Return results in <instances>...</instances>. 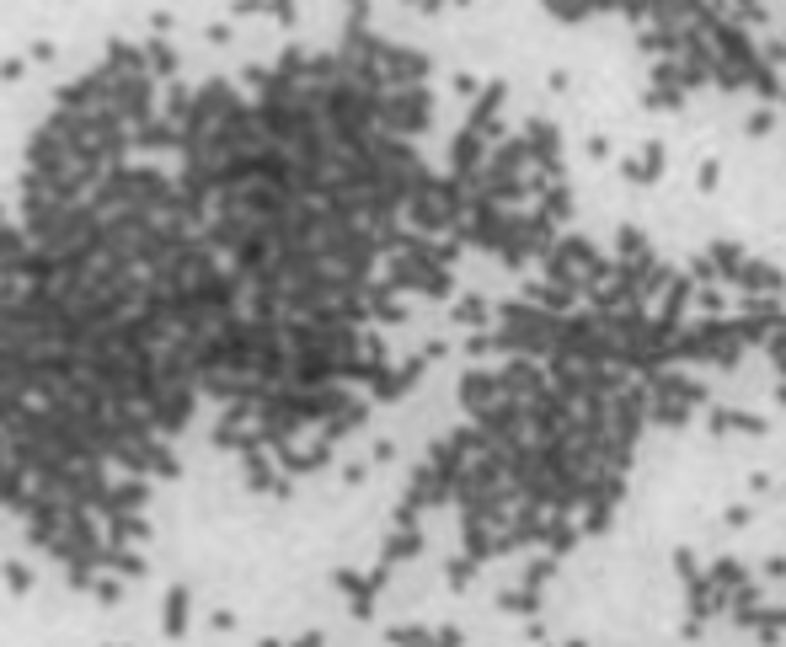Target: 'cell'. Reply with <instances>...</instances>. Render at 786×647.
Instances as JSON below:
<instances>
[{
	"label": "cell",
	"mask_w": 786,
	"mask_h": 647,
	"mask_svg": "<svg viewBox=\"0 0 786 647\" xmlns=\"http://www.w3.org/2000/svg\"><path fill=\"white\" fill-rule=\"evenodd\" d=\"M145 503H150V482H145V476H118V482L107 487V498L97 503V514H113V508H118V514H140Z\"/></svg>",
	"instance_id": "1"
},
{
	"label": "cell",
	"mask_w": 786,
	"mask_h": 647,
	"mask_svg": "<svg viewBox=\"0 0 786 647\" xmlns=\"http://www.w3.org/2000/svg\"><path fill=\"white\" fill-rule=\"evenodd\" d=\"M134 150H182V123L172 118H150L134 129Z\"/></svg>",
	"instance_id": "2"
},
{
	"label": "cell",
	"mask_w": 786,
	"mask_h": 647,
	"mask_svg": "<svg viewBox=\"0 0 786 647\" xmlns=\"http://www.w3.org/2000/svg\"><path fill=\"white\" fill-rule=\"evenodd\" d=\"M91 562L102 567V573H118V578H145V557L129 546H97L91 551Z\"/></svg>",
	"instance_id": "3"
},
{
	"label": "cell",
	"mask_w": 786,
	"mask_h": 647,
	"mask_svg": "<svg viewBox=\"0 0 786 647\" xmlns=\"http://www.w3.org/2000/svg\"><path fill=\"white\" fill-rule=\"evenodd\" d=\"M188 605H193L188 583H172L166 599H161V631L166 637H182V631H188Z\"/></svg>",
	"instance_id": "4"
},
{
	"label": "cell",
	"mask_w": 786,
	"mask_h": 647,
	"mask_svg": "<svg viewBox=\"0 0 786 647\" xmlns=\"http://www.w3.org/2000/svg\"><path fill=\"white\" fill-rule=\"evenodd\" d=\"M145 59H150V75H156V81L177 75V49L166 38H156V33H150V43H145Z\"/></svg>",
	"instance_id": "5"
},
{
	"label": "cell",
	"mask_w": 786,
	"mask_h": 647,
	"mask_svg": "<svg viewBox=\"0 0 786 647\" xmlns=\"http://www.w3.org/2000/svg\"><path fill=\"white\" fill-rule=\"evenodd\" d=\"M0 578H6V589H11V594H33V567L17 562V557L0 562Z\"/></svg>",
	"instance_id": "6"
},
{
	"label": "cell",
	"mask_w": 786,
	"mask_h": 647,
	"mask_svg": "<svg viewBox=\"0 0 786 647\" xmlns=\"http://www.w3.org/2000/svg\"><path fill=\"white\" fill-rule=\"evenodd\" d=\"M246 487L252 492H268V487H279V476H273V466L262 455H246Z\"/></svg>",
	"instance_id": "7"
},
{
	"label": "cell",
	"mask_w": 786,
	"mask_h": 647,
	"mask_svg": "<svg viewBox=\"0 0 786 647\" xmlns=\"http://www.w3.org/2000/svg\"><path fill=\"white\" fill-rule=\"evenodd\" d=\"M91 599H97V605H118V599H123L118 573H97V583H91Z\"/></svg>",
	"instance_id": "8"
},
{
	"label": "cell",
	"mask_w": 786,
	"mask_h": 647,
	"mask_svg": "<svg viewBox=\"0 0 786 647\" xmlns=\"http://www.w3.org/2000/svg\"><path fill=\"white\" fill-rule=\"evenodd\" d=\"M27 75V59H0V81H22Z\"/></svg>",
	"instance_id": "9"
},
{
	"label": "cell",
	"mask_w": 786,
	"mask_h": 647,
	"mask_svg": "<svg viewBox=\"0 0 786 647\" xmlns=\"http://www.w3.org/2000/svg\"><path fill=\"white\" fill-rule=\"evenodd\" d=\"M172 22H177L172 11H150V33H156V38H166V33H172Z\"/></svg>",
	"instance_id": "10"
},
{
	"label": "cell",
	"mask_w": 786,
	"mask_h": 647,
	"mask_svg": "<svg viewBox=\"0 0 786 647\" xmlns=\"http://www.w3.org/2000/svg\"><path fill=\"white\" fill-rule=\"evenodd\" d=\"M209 631H236V615H230V610H214V615H209Z\"/></svg>",
	"instance_id": "11"
},
{
	"label": "cell",
	"mask_w": 786,
	"mask_h": 647,
	"mask_svg": "<svg viewBox=\"0 0 786 647\" xmlns=\"http://www.w3.org/2000/svg\"><path fill=\"white\" fill-rule=\"evenodd\" d=\"M268 6H273V17H279V22H295V0H268Z\"/></svg>",
	"instance_id": "12"
},
{
	"label": "cell",
	"mask_w": 786,
	"mask_h": 647,
	"mask_svg": "<svg viewBox=\"0 0 786 647\" xmlns=\"http://www.w3.org/2000/svg\"><path fill=\"white\" fill-rule=\"evenodd\" d=\"M262 6H268V0H236L230 11H236V17H252V11H262Z\"/></svg>",
	"instance_id": "13"
},
{
	"label": "cell",
	"mask_w": 786,
	"mask_h": 647,
	"mask_svg": "<svg viewBox=\"0 0 786 647\" xmlns=\"http://www.w3.org/2000/svg\"><path fill=\"white\" fill-rule=\"evenodd\" d=\"M27 59H38V65H49V59H54V43H33V54H27Z\"/></svg>",
	"instance_id": "14"
},
{
	"label": "cell",
	"mask_w": 786,
	"mask_h": 647,
	"mask_svg": "<svg viewBox=\"0 0 786 647\" xmlns=\"http://www.w3.org/2000/svg\"><path fill=\"white\" fill-rule=\"evenodd\" d=\"M209 43H230V22H214L209 27Z\"/></svg>",
	"instance_id": "15"
},
{
	"label": "cell",
	"mask_w": 786,
	"mask_h": 647,
	"mask_svg": "<svg viewBox=\"0 0 786 647\" xmlns=\"http://www.w3.org/2000/svg\"><path fill=\"white\" fill-rule=\"evenodd\" d=\"M295 647H321V631H305V637H300Z\"/></svg>",
	"instance_id": "16"
},
{
	"label": "cell",
	"mask_w": 786,
	"mask_h": 647,
	"mask_svg": "<svg viewBox=\"0 0 786 647\" xmlns=\"http://www.w3.org/2000/svg\"><path fill=\"white\" fill-rule=\"evenodd\" d=\"M257 647H279V642H273V637H262V642H257Z\"/></svg>",
	"instance_id": "17"
},
{
	"label": "cell",
	"mask_w": 786,
	"mask_h": 647,
	"mask_svg": "<svg viewBox=\"0 0 786 647\" xmlns=\"http://www.w3.org/2000/svg\"><path fill=\"white\" fill-rule=\"evenodd\" d=\"M107 647H113V642H107Z\"/></svg>",
	"instance_id": "18"
}]
</instances>
